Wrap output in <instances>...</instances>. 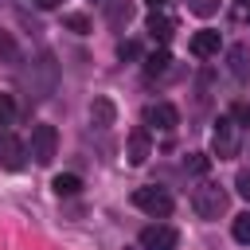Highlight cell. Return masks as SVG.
<instances>
[{"instance_id":"obj_11","label":"cell","mask_w":250,"mask_h":250,"mask_svg":"<svg viewBox=\"0 0 250 250\" xmlns=\"http://www.w3.org/2000/svg\"><path fill=\"white\" fill-rule=\"evenodd\" d=\"M113 117H117L113 102H109V98H94V105H90V121H94L98 129H109V125H113Z\"/></svg>"},{"instance_id":"obj_24","label":"cell","mask_w":250,"mask_h":250,"mask_svg":"<svg viewBox=\"0 0 250 250\" xmlns=\"http://www.w3.org/2000/svg\"><path fill=\"white\" fill-rule=\"evenodd\" d=\"M31 4H35V8H43V12H51V8H59L62 0H31Z\"/></svg>"},{"instance_id":"obj_16","label":"cell","mask_w":250,"mask_h":250,"mask_svg":"<svg viewBox=\"0 0 250 250\" xmlns=\"http://www.w3.org/2000/svg\"><path fill=\"white\" fill-rule=\"evenodd\" d=\"M230 234H234L238 242H250V211L234 215V227H230Z\"/></svg>"},{"instance_id":"obj_20","label":"cell","mask_w":250,"mask_h":250,"mask_svg":"<svg viewBox=\"0 0 250 250\" xmlns=\"http://www.w3.org/2000/svg\"><path fill=\"white\" fill-rule=\"evenodd\" d=\"M207 164H211V160H207V156H203V152H191V156H188V160H184V168H188V172H199V176H203V172H207Z\"/></svg>"},{"instance_id":"obj_14","label":"cell","mask_w":250,"mask_h":250,"mask_svg":"<svg viewBox=\"0 0 250 250\" xmlns=\"http://www.w3.org/2000/svg\"><path fill=\"white\" fill-rule=\"evenodd\" d=\"M168 62H172V55H168V51H152V55L145 59V74H152V78H156V74H164V70H168Z\"/></svg>"},{"instance_id":"obj_19","label":"cell","mask_w":250,"mask_h":250,"mask_svg":"<svg viewBox=\"0 0 250 250\" xmlns=\"http://www.w3.org/2000/svg\"><path fill=\"white\" fill-rule=\"evenodd\" d=\"M230 62H234L230 70H234L238 78H246V47H234V51H230Z\"/></svg>"},{"instance_id":"obj_21","label":"cell","mask_w":250,"mask_h":250,"mask_svg":"<svg viewBox=\"0 0 250 250\" xmlns=\"http://www.w3.org/2000/svg\"><path fill=\"white\" fill-rule=\"evenodd\" d=\"M66 27L78 31V35H86V31H90V20H86V16H66Z\"/></svg>"},{"instance_id":"obj_17","label":"cell","mask_w":250,"mask_h":250,"mask_svg":"<svg viewBox=\"0 0 250 250\" xmlns=\"http://www.w3.org/2000/svg\"><path fill=\"white\" fill-rule=\"evenodd\" d=\"M219 4H223V0H188V12H195V16H215Z\"/></svg>"},{"instance_id":"obj_10","label":"cell","mask_w":250,"mask_h":250,"mask_svg":"<svg viewBox=\"0 0 250 250\" xmlns=\"http://www.w3.org/2000/svg\"><path fill=\"white\" fill-rule=\"evenodd\" d=\"M219 47H223V39H219V31H211V27H203V31L191 35V55H195V59H211V55H219Z\"/></svg>"},{"instance_id":"obj_1","label":"cell","mask_w":250,"mask_h":250,"mask_svg":"<svg viewBox=\"0 0 250 250\" xmlns=\"http://www.w3.org/2000/svg\"><path fill=\"white\" fill-rule=\"evenodd\" d=\"M191 207H195L199 219H219V215L227 211V191H223L219 184L203 180V184L191 188Z\"/></svg>"},{"instance_id":"obj_6","label":"cell","mask_w":250,"mask_h":250,"mask_svg":"<svg viewBox=\"0 0 250 250\" xmlns=\"http://www.w3.org/2000/svg\"><path fill=\"white\" fill-rule=\"evenodd\" d=\"M23 164H27V145H23L16 133L0 129V168H8V172H20Z\"/></svg>"},{"instance_id":"obj_26","label":"cell","mask_w":250,"mask_h":250,"mask_svg":"<svg viewBox=\"0 0 250 250\" xmlns=\"http://www.w3.org/2000/svg\"><path fill=\"white\" fill-rule=\"evenodd\" d=\"M238 4H242V8H250V0H238Z\"/></svg>"},{"instance_id":"obj_7","label":"cell","mask_w":250,"mask_h":250,"mask_svg":"<svg viewBox=\"0 0 250 250\" xmlns=\"http://www.w3.org/2000/svg\"><path fill=\"white\" fill-rule=\"evenodd\" d=\"M145 125H148V129H160V133H172V129L180 125V113H176V105H168V102H152V105L145 109Z\"/></svg>"},{"instance_id":"obj_8","label":"cell","mask_w":250,"mask_h":250,"mask_svg":"<svg viewBox=\"0 0 250 250\" xmlns=\"http://www.w3.org/2000/svg\"><path fill=\"white\" fill-rule=\"evenodd\" d=\"M141 246L145 250H176V230L168 223H148L141 230Z\"/></svg>"},{"instance_id":"obj_22","label":"cell","mask_w":250,"mask_h":250,"mask_svg":"<svg viewBox=\"0 0 250 250\" xmlns=\"http://www.w3.org/2000/svg\"><path fill=\"white\" fill-rule=\"evenodd\" d=\"M234 188H238V195H242V199L250 203V168H246V172H238V180H234Z\"/></svg>"},{"instance_id":"obj_15","label":"cell","mask_w":250,"mask_h":250,"mask_svg":"<svg viewBox=\"0 0 250 250\" xmlns=\"http://www.w3.org/2000/svg\"><path fill=\"white\" fill-rule=\"evenodd\" d=\"M0 62H20V47H16L12 31H4V27H0Z\"/></svg>"},{"instance_id":"obj_18","label":"cell","mask_w":250,"mask_h":250,"mask_svg":"<svg viewBox=\"0 0 250 250\" xmlns=\"http://www.w3.org/2000/svg\"><path fill=\"white\" fill-rule=\"evenodd\" d=\"M16 121V102L12 94H0V125H12Z\"/></svg>"},{"instance_id":"obj_25","label":"cell","mask_w":250,"mask_h":250,"mask_svg":"<svg viewBox=\"0 0 250 250\" xmlns=\"http://www.w3.org/2000/svg\"><path fill=\"white\" fill-rule=\"evenodd\" d=\"M145 4H148V8H152V12H156V8H164V4H168V0H145Z\"/></svg>"},{"instance_id":"obj_23","label":"cell","mask_w":250,"mask_h":250,"mask_svg":"<svg viewBox=\"0 0 250 250\" xmlns=\"http://www.w3.org/2000/svg\"><path fill=\"white\" fill-rule=\"evenodd\" d=\"M117 55H121V59H137V43H133V39H121V43H117Z\"/></svg>"},{"instance_id":"obj_9","label":"cell","mask_w":250,"mask_h":250,"mask_svg":"<svg viewBox=\"0 0 250 250\" xmlns=\"http://www.w3.org/2000/svg\"><path fill=\"white\" fill-rule=\"evenodd\" d=\"M148 152H152L148 125H137V129H129V141H125V156H129V164H145V160H148Z\"/></svg>"},{"instance_id":"obj_13","label":"cell","mask_w":250,"mask_h":250,"mask_svg":"<svg viewBox=\"0 0 250 250\" xmlns=\"http://www.w3.org/2000/svg\"><path fill=\"white\" fill-rule=\"evenodd\" d=\"M51 188H55V195H78V191H82V180H78L74 172H62V176L51 180Z\"/></svg>"},{"instance_id":"obj_3","label":"cell","mask_w":250,"mask_h":250,"mask_svg":"<svg viewBox=\"0 0 250 250\" xmlns=\"http://www.w3.org/2000/svg\"><path fill=\"white\" fill-rule=\"evenodd\" d=\"M133 203H137L141 211H148L152 219H168V215H172V207H176V203H172V195H168L164 188H156V184L137 188V191H133Z\"/></svg>"},{"instance_id":"obj_2","label":"cell","mask_w":250,"mask_h":250,"mask_svg":"<svg viewBox=\"0 0 250 250\" xmlns=\"http://www.w3.org/2000/svg\"><path fill=\"white\" fill-rule=\"evenodd\" d=\"M55 82H59V66H55V59L43 51V55L31 62L27 86H31V94H35V98H47V94H55Z\"/></svg>"},{"instance_id":"obj_4","label":"cell","mask_w":250,"mask_h":250,"mask_svg":"<svg viewBox=\"0 0 250 250\" xmlns=\"http://www.w3.org/2000/svg\"><path fill=\"white\" fill-rule=\"evenodd\" d=\"M55 152H59V133H55V125H35V129H31V141H27V156H31L35 164H51Z\"/></svg>"},{"instance_id":"obj_5","label":"cell","mask_w":250,"mask_h":250,"mask_svg":"<svg viewBox=\"0 0 250 250\" xmlns=\"http://www.w3.org/2000/svg\"><path fill=\"white\" fill-rule=\"evenodd\" d=\"M234 117H219L215 121V133H211V145H215V156L219 160H230L238 152V133H234Z\"/></svg>"},{"instance_id":"obj_12","label":"cell","mask_w":250,"mask_h":250,"mask_svg":"<svg viewBox=\"0 0 250 250\" xmlns=\"http://www.w3.org/2000/svg\"><path fill=\"white\" fill-rule=\"evenodd\" d=\"M172 31H176V23H172L168 16H156V12L148 16V35H152V39L164 43V39H172Z\"/></svg>"}]
</instances>
